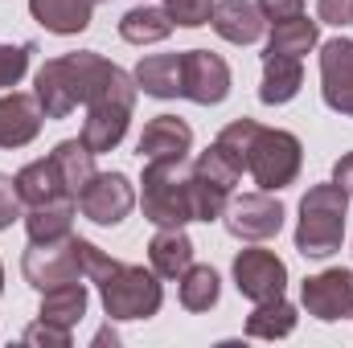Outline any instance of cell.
I'll use <instances>...</instances> for the list:
<instances>
[{
  "label": "cell",
  "mask_w": 353,
  "mask_h": 348,
  "mask_svg": "<svg viewBox=\"0 0 353 348\" xmlns=\"http://www.w3.org/2000/svg\"><path fill=\"white\" fill-rule=\"evenodd\" d=\"M140 209L152 226H189V221H222L230 205V188L205 180L185 160H144Z\"/></svg>",
  "instance_id": "cell-1"
},
{
  "label": "cell",
  "mask_w": 353,
  "mask_h": 348,
  "mask_svg": "<svg viewBox=\"0 0 353 348\" xmlns=\"http://www.w3.org/2000/svg\"><path fill=\"white\" fill-rule=\"evenodd\" d=\"M115 74H119L115 62H107V58L94 54V50H79V54L50 58V62L37 70V78H33V94H37L46 119H66L79 102L87 107Z\"/></svg>",
  "instance_id": "cell-2"
},
{
  "label": "cell",
  "mask_w": 353,
  "mask_h": 348,
  "mask_svg": "<svg viewBox=\"0 0 353 348\" xmlns=\"http://www.w3.org/2000/svg\"><path fill=\"white\" fill-rule=\"evenodd\" d=\"M345 213L350 193L341 184H312L300 197V221H296V250L304 259H333L345 242Z\"/></svg>",
  "instance_id": "cell-3"
},
{
  "label": "cell",
  "mask_w": 353,
  "mask_h": 348,
  "mask_svg": "<svg viewBox=\"0 0 353 348\" xmlns=\"http://www.w3.org/2000/svg\"><path fill=\"white\" fill-rule=\"evenodd\" d=\"M99 287V299H103V312L107 320H152L165 303V287H161V274L148 266H136V262H119L111 259V266L94 279Z\"/></svg>",
  "instance_id": "cell-4"
},
{
  "label": "cell",
  "mask_w": 353,
  "mask_h": 348,
  "mask_svg": "<svg viewBox=\"0 0 353 348\" xmlns=\"http://www.w3.org/2000/svg\"><path fill=\"white\" fill-rule=\"evenodd\" d=\"M136 78L128 70H119L107 87L99 90L87 102V119H83V131L79 140L87 144L94 156L103 152H115L128 135V123H132V111H136Z\"/></svg>",
  "instance_id": "cell-5"
},
{
  "label": "cell",
  "mask_w": 353,
  "mask_h": 348,
  "mask_svg": "<svg viewBox=\"0 0 353 348\" xmlns=\"http://www.w3.org/2000/svg\"><path fill=\"white\" fill-rule=\"evenodd\" d=\"M304 168V148L292 131L283 127H255L251 148H247V173L255 176V184L263 193H279L288 184H296V176Z\"/></svg>",
  "instance_id": "cell-6"
},
{
  "label": "cell",
  "mask_w": 353,
  "mask_h": 348,
  "mask_svg": "<svg viewBox=\"0 0 353 348\" xmlns=\"http://www.w3.org/2000/svg\"><path fill=\"white\" fill-rule=\"evenodd\" d=\"M87 238H58V242H29L25 259H21V274L33 291H50L62 283H79L87 279Z\"/></svg>",
  "instance_id": "cell-7"
},
{
  "label": "cell",
  "mask_w": 353,
  "mask_h": 348,
  "mask_svg": "<svg viewBox=\"0 0 353 348\" xmlns=\"http://www.w3.org/2000/svg\"><path fill=\"white\" fill-rule=\"evenodd\" d=\"M283 205H279V197L275 193H243V197H230V205H226V213H222V221H226V230L234 234V238H243V242H267V238H275L279 230H283Z\"/></svg>",
  "instance_id": "cell-8"
},
{
  "label": "cell",
  "mask_w": 353,
  "mask_h": 348,
  "mask_svg": "<svg viewBox=\"0 0 353 348\" xmlns=\"http://www.w3.org/2000/svg\"><path fill=\"white\" fill-rule=\"evenodd\" d=\"M300 303L312 320L321 324H337V320H350L353 316V270L345 266H333V270H321V274H308L300 283Z\"/></svg>",
  "instance_id": "cell-9"
},
{
  "label": "cell",
  "mask_w": 353,
  "mask_h": 348,
  "mask_svg": "<svg viewBox=\"0 0 353 348\" xmlns=\"http://www.w3.org/2000/svg\"><path fill=\"white\" fill-rule=\"evenodd\" d=\"M136 209V188L123 173H94L79 193V213L94 226H119Z\"/></svg>",
  "instance_id": "cell-10"
},
{
  "label": "cell",
  "mask_w": 353,
  "mask_h": 348,
  "mask_svg": "<svg viewBox=\"0 0 353 348\" xmlns=\"http://www.w3.org/2000/svg\"><path fill=\"white\" fill-rule=\"evenodd\" d=\"M234 287H239V295L251 299V303L275 299V295H283V287H288V262L279 259L275 250H259V246L239 250V254H234Z\"/></svg>",
  "instance_id": "cell-11"
},
{
  "label": "cell",
  "mask_w": 353,
  "mask_h": 348,
  "mask_svg": "<svg viewBox=\"0 0 353 348\" xmlns=\"http://www.w3.org/2000/svg\"><path fill=\"white\" fill-rule=\"evenodd\" d=\"M321 94L325 107L353 119V41L333 37L321 45Z\"/></svg>",
  "instance_id": "cell-12"
},
{
  "label": "cell",
  "mask_w": 353,
  "mask_h": 348,
  "mask_svg": "<svg viewBox=\"0 0 353 348\" xmlns=\"http://www.w3.org/2000/svg\"><path fill=\"white\" fill-rule=\"evenodd\" d=\"M230 94V66L210 50H185V98L197 107H218Z\"/></svg>",
  "instance_id": "cell-13"
},
{
  "label": "cell",
  "mask_w": 353,
  "mask_h": 348,
  "mask_svg": "<svg viewBox=\"0 0 353 348\" xmlns=\"http://www.w3.org/2000/svg\"><path fill=\"white\" fill-rule=\"evenodd\" d=\"M46 111L29 90H0V148H25L41 135Z\"/></svg>",
  "instance_id": "cell-14"
},
{
  "label": "cell",
  "mask_w": 353,
  "mask_h": 348,
  "mask_svg": "<svg viewBox=\"0 0 353 348\" xmlns=\"http://www.w3.org/2000/svg\"><path fill=\"white\" fill-rule=\"evenodd\" d=\"M189 148H193V127L176 115H157L144 123L136 156L140 160H185Z\"/></svg>",
  "instance_id": "cell-15"
},
{
  "label": "cell",
  "mask_w": 353,
  "mask_h": 348,
  "mask_svg": "<svg viewBox=\"0 0 353 348\" xmlns=\"http://www.w3.org/2000/svg\"><path fill=\"white\" fill-rule=\"evenodd\" d=\"M210 25H214V33H218L222 41H230V45H251V41L263 37L267 17L259 12L255 0H218L214 12H210Z\"/></svg>",
  "instance_id": "cell-16"
},
{
  "label": "cell",
  "mask_w": 353,
  "mask_h": 348,
  "mask_svg": "<svg viewBox=\"0 0 353 348\" xmlns=\"http://www.w3.org/2000/svg\"><path fill=\"white\" fill-rule=\"evenodd\" d=\"M136 90L152 98H185V54H148L136 70Z\"/></svg>",
  "instance_id": "cell-17"
},
{
  "label": "cell",
  "mask_w": 353,
  "mask_h": 348,
  "mask_svg": "<svg viewBox=\"0 0 353 348\" xmlns=\"http://www.w3.org/2000/svg\"><path fill=\"white\" fill-rule=\"evenodd\" d=\"M148 266L161 279H181L193 266V242H189L185 226H157V234L148 242Z\"/></svg>",
  "instance_id": "cell-18"
},
{
  "label": "cell",
  "mask_w": 353,
  "mask_h": 348,
  "mask_svg": "<svg viewBox=\"0 0 353 348\" xmlns=\"http://www.w3.org/2000/svg\"><path fill=\"white\" fill-rule=\"evenodd\" d=\"M17 180V193H21V201H25V209L29 205H54V201H74L70 197V188H66V180L58 173V164L46 156V160H33V164H25L21 173L12 176Z\"/></svg>",
  "instance_id": "cell-19"
},
{
  "label": "cell",
  "mask_w": 353,
  "mask_h": 348,
  "mask_svg": "<svg viewBox=\"0 0 353 348\" xmlns=\"http://www.w3.org/2000/svg\"><path fill=\"white\" fill-rule=\"evenodd\" d=\"M29 12H33V21H37L46 33L74 37V33H83L90 25L94 0H29Z\"/></svg>",
  "instance_id": "cell-20"
},
{
  "label": "cell",
  "mask_w": 353,
  "mask_h": 348,
  "mask_svg": "<svg viewBox=\"0 0 353 348\" xmlns=\"http://www.w3.org/2000/svg\"><path fill=\"white\" fill-rule=\"evenodd\" d=\"M304 87V66L300 58L292 54H267L263 50V87H259V98L267 107H283L292 102Z\"/></svg>",
  "instance_id": "cell-21"
},
{
  "label": "cell",
  "mask_w": 353,
  "mask_h": 348,
  "mask_svg": "<svg viewBox=\"0 0 353 348\" xmlns=\"http://www.w3.org/2000/svg\"><path fill=\"white\" fill-rule=\"evenodd\" d=\"M271 37H267V54H292V58H304L308 50L321 45V21L296 12V17H283V21H271L267 25Z\"/></svg>",
  "instance_id": "cell-22"
},
{
  "label": "cell",
  "mask_w": 353,
  "mask_h": 348,
  "mask_svg": "<svg viewBox=\"0 0 353 348\" xmlns=\"http://www.w3.org/2000/svg\"><path fill=\"white\" fill-rule=\"evenodd\" d=\"M87 316V287L83 279L79 283H62V287H50L41 291V307H37V320H50L58 328H79Z\"/></svg>",
  "instance_id": "cell-23"
},
{
  "label": "cell",
  "mask_w": 353,
  "mask_h": 348,
  "mask_svg": "<svg viewBox=\"0 0 353 348\" xmlns=\"http://www.w3.org/2000/svg\"><path fill=\"white\" fill-rule=\"evenodd\" d=\"M74 209H79V201H54V205H29L25 209V234H29V242H58V238H66L70 234V226H74Z\"/></svg>",
  "instance_id": "cell-24"
},
{
  "label": "cell",
  "mask_w": 353,
  "mask_h": 348,
  "mask_svg": "<svg viewBox=\"0 0 353 348\" xmlns=\"http://www.w3.org/2000/svg\"><path fill=\"white\" fill-rule=\"evenodd\" d=\"M173 17L165 8H152V4H140V8H128L119 17V37L128 45H152V41H165L173 33Z\"/></svg>",
  "instance_id": "cell-25"
},
{
  "label": "cell",
  "mask_w": 353,
  "mask_h": 348,
  "mask_svg": "<svg viewBox=\"0 0 353 348\" xmlns=\"http://www.w3.org/2000/svg\"><path fill=\"white\" fill-rule=\"evenodd\" d=\"M296 320H300L296 307L283 295H275V299L255 303V312L247 316V336H255V340H283V336L296 332Z\"/></svg>",
  "instance_id": "cell-26"
},
{
  "label": "cell",
  "mask_w": 353,
  "mask_h": 348,
  "mask_svg": "<svg viewBox=\"0 0 353 348\" xmlns=\"http://www.w3.org/2000/svg\"><path fill=\"white\" fill-rule=\"evenodd\" d=\"M50 160L58 164V173H62V180H66V188H70V197L79 201V193L87 188V180L99 168H94V152H90L83 140H62L54 152H50Z\"/></svg>",
  "instance_id": "cell-27"
},
{
  "label": "cell",
  "mask_w": 353,
  "mask_h": 348,
  "mask_svg": "<svg viewBox=\"0 0 353 348\" xmlns=\"http://www.w3.org/2000/svg\"><path fill=\"white\" fill-rule=\"evenodd\" d=\"M176 295H181V307L185 312H210L222 295V279L214 266H189L181 279H176Z\"/></svg>",
  "instance_id": "cell-28"
},
{
  "label": "cell",
  "mask_w": 353,
  "mask_h": 348,
  "mask_svg": "<svg viewBox=\"0 0 353 348\" xmlns=\"http://www.w3.org/2000/svg\"><path fill=\"white\" fill-rule=\"evenodd\" d=\"M193 168L205 176V180L222 184V188H234V184L243 180V168H239V164H234V160H230V156H226L218 144H210V148H205V152L193 160Z\"/></svg>",
  "instance_id": "cell-29"
},
{
  "label": "cell",
  "mask_w": 353,
  "mask_h": 348,
  "mask_svg": "<svg viewBox=\"0 0 353 348\" xmlns=\"http://www.w3.org/2000/svg\"><path fill=\"white\" fill-rule=\"evenodd\" d=\"M37 54V41H21V45H0V90H12L25 70H29V58Z\"/></svg>",
  "instance_id": "cell-30"
},
{
  "label": "cell",
  "mask_w": 353,
  "mask_h": 348,
  "mask_svg": "<svg viewBox=\"0 0 353 348\" xmlns=\"http://www.w3.org/2000/svg\"><path fill=\"white\" fill-rule=\"evenodd\" d=\"M165 12L181 29H201V25H210L214 0H165Z\"/></svg>",
  "instance_id": "cell-31"
},
{
  "label": "cell",
  "mask_w": 353,
  "mask_h": 348,
  "mask_svg": "<svg viewBox=\"0 0 353 348\" xmlns=\"http://www.w3.org/2000/svg\"><path fill=\"white\" fill-rule=\"evenodd\" d=\"M21 340L25 345H37V348H70V328H58V324H50V320H37V324H29L25 332H21Z\"/></svg>",
  "instance_id": "cell-32"
},
{
  "label": "cell",
  "mask_w": 353,
  "mask_h": 348,
  "mask_svg": "<svg viewBox=\"0 0 353 348\" xmlns=\"http://www.w3.org/2000/svg\"><path fill=\"white\" fill-rule=\"evenodd\" d=\"M17 217H25V201L17 193V180L8 173H0V230H8Z\"/></svg>",
  "instance_id": "cell-33"
},
{
  "label": "cell",
  "mask_w": 353,
  "mask_h": 348,
  "mask_svg": "<svg viewBox=\"0 0 353 348\" xmlns=\"http://www.w3.org/2000/svg\"><path fill=\"white\" fill-rule=\"evenodd\" d=\"M316 17H321V25L345 29V25H353V0H316Z\"/></svg>",
  "instance_id": "cell-34"
},
{
  "label": "cell",
  "mask_w": 353,
  "mask_h": 348,
  "mask_svg": "<svg viewBox=\"0 0 353 348\" xmlns=\"http://www.w3.org/2000/svg\"><path fill=\"white\" fill-rule=\"evenodd\" d=\"M255 4H259V12L267 17V25H271V21H283V17L304 12V0H255Z\"/></svg>",
  "instance_id": "cell-35"
},
{
  "label": "cell",
  "mask_w": 353,
  "mask_h": 348,
  "mask_svg": "<svg viewBox=\"0 0 353 348\" xmlns=\"http://www.w3.org/2000/svg\"><path fill=\"white\" fill-rule=\"evenodd\" d=\"M333 184H341V188L353 197V152H345V156L333 164Z\"/></svg>",
  "instance_id": "cell-36"
},
{
  "label": "cell",
  "mask_w": 353,
  "mask_h": 348,
  "mask_svg": "<svg viewBox=\"0 0 353 348\" xmlns=\"http://www.w3.org/2000/svg\"><path fill=\"white\" fill-rule=\"evenodd\" d=\"M115 340H119V332H115L111 324H107V328H99V336H94V345H99V348H103V345H115Z\"/></svg>",
  "instance_id": "cell-37"
},
{
  "label": "cell",
  "mask_w": 353,
  "mask_h": 348,
  "mask_svg": "<svg viewBox=\"0 0 353 348\" xmlns=\"http://www.w3.org/2000/svg\"><path fill=\"white\" fill-rule=\"evenodd\" d=\"M0 295H4V262H0Z\"/></svg>",
  "instance_id": "cell-38"
},
{
  "label": "cell",
  "mask_w": 353,
  "mask_h": 348,
  "mask_svg": "<svg viewBox=\"0 0 353 348\" xmlns=\"http://www.w3.org/2000/svg\"><path fill=\"white\" fill-rule=\"evenodd\" d=\"M94 4H99V0H94Z\"/></svg>",
  "instance_id": "cell-39"
}]
</instances>
